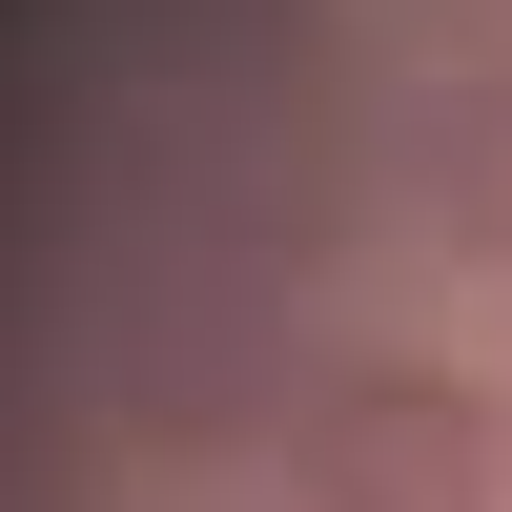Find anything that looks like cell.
Segmentation results:
<instances>
[{
  "label": "cell",
  "instance_id": "obj_2",
  "mask_svg": "<svg viewBox=\"0 0 512 512\" xmlns=\"http://www.w3.org/2000/svg\"><path fill=\"white\" fill-rule=\"evenodd\" d=\"M287 287H164L144 328H123V431L144 451H226V431H267L287 451Z\"/></svg>",
  "mask_w": 512,
  "mask_h": 512
},
{
  "label": "cell",
  "instance_id": "obj_1",
  "mask_svg": "<svg viewBox=\"0 0 512 512\" xmlns=\"http://www.w3.org/2000/svg\"><path fill=\"white\" fill-rule=\"evenodd\" d=\"M287 492H308V512H492V492H512V410L472 390V369H431V349L308 369Z\"/></svg>",
  "mask_w": 512,
  "mask_h": 512
},
{
  "label": "cell",
  "instance_id": "obj_3",
  "mask_svg": "<svg viewBox=\"0 0 512 512\" xmlns=\"http://www.w3.org/2000/svg\"><path fill=\"white\" fill-rule=\"evenodd\" d=\"M410 205H431L451 267H512V62H472L431 123H410Z\"/></svg>",
  "mask_w": 512,
  "mask_h": 512
}]
</instances>
